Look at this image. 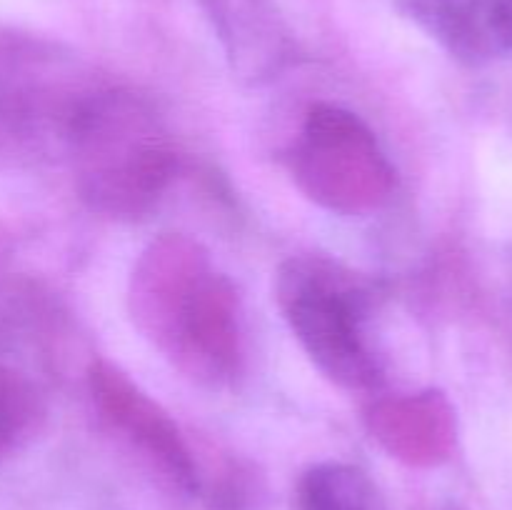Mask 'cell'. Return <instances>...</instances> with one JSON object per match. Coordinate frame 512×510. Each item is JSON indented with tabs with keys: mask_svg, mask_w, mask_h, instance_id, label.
I'll return each instance as SVG.
<instances>
[{
	"mask_svg": "<svg viewBox=\"0 0 512 510\" xmlns=\"http://www.w3.org/2000/svg\"><path fill=\"white\" fill-rule=\"evenodd\" d=\"M128 305L140 333L190 380L220 388L238 375V293L193 238L170 233L148 245Z\"/></svg>",
	"mask_w": 512,
	"mask_h": 510,
	"instance_id": "1",
	"label": "cell"
},
{
	"mask_svg": "<svg viewBox=\"0 0 512 510\" xmlns=\"http://www.w3.org/2000/svg\"><path fill=\"white\" fill-rule=\"evenodd\" d=\"M68 155L80 198L110 218H143L178 170L163 120L128 90L95 88L75 123Z\"/></svg>",
	"mask_w": 512,
	"mask_h": 510,
	"instance_id": "2",
	"label": "cell"
},
{
	"mask_svg": "<svg viewBox=\"0 0 512 510\" xmlns=\"http://www.w3.org/2000/svg\"><path fill=\"white\" fill-rule=\"evenodd\" d=\"M275 300L315 368L345 390L383 383L378 355L365 340L368 290L343 265L295 255L278 268Z\"/></svg>",
	"mask_w": 512,
	"mask_h": 510,
	"instance_id": "3",
	"label": "cell"
},
{
	"mask_svg": "<svg viewBox=\"0 0 512 510\" xmlns=\"http://www.w3.org/2000/svg\"><path fill=\"white\" fill-rule=\"evenodd\" d=\"M298 188L320 208L343 215L378 210L395 190V168L363 118L333 103L305 115L290 153Z\"/></svg>",
	"mask_w": 512,
	"mask_h": 510,
	"instance_id": "4",
	"label": "cell"
},
{
	"mask_svg": "<svg viewBox=\"0 0 512 510\" xmlns=\"http://www.w3.org/2000/svg\"><path fill=\"white\" fill-rule=\"evenodd\" d=\"M90 393L105 418L128 438L143 445L180 483H195V465L178 425L155 400H150L128 375L108 360L90 365Z\"/></svg>",
	"mask_w": 512,
	"mask_h": 510,
	"instance_id": "5",
	"label": "cell"
},
{
	"mask_svg": "<svg viewBox=\"0 0 512 510\" xmlns=\"http://www.w3.org/2000/svg\"><path fill=\"white\" fill-rule=\"evenodd\" d=\"M410 8L465 63L512 53V0H410Z\"/></svg>",
	"mask_w": 512,
	"mask_h": 510,
	"instance_id": "6",
	"label": "cell"
},
{
	"mask_svg": "<svg viewBox=\"0 0 512 510\" xmlns=\"http://www.w3.org/2000/svg\"><path fill=\"white\" fill-rule=\"evenodd\" d=\"M375 438L383 440L393 453L420 458L440 440V425H445L438 400L433 395L380 400L368 415Z\"/></svg>",
	"mask_w": 512,
	"mask_h": 510,
	"instance_id": "7",
	"label": "cell"
},
{
	"mask_svg": "<svg viewBox=\"0 0 512 510\" xmlns=\"http://www.w3.org/2000/svg\"><path fill=\"white\" fill-rule=\"evenodd\" d=\"M298 510H388V505L360 468L320 463L300 480Z\"/></svg>",
	"mask_w": 512,
	"mask_h": 510,
	"instance_id": "8",
	"label": "cell"
},
{
	"mask_svg": "<svg viewBox=\"0 0 512 510\" xmlns=\"http://www.w3.org/2000/svg\"><path fill=\"white\" fill-rule=\"evenodd\" d=\"M35 418V393L23 378L0 370V448L18 438Z\"/></svg>",
	"mask_w": 512,
	"mask_h": 510,
	"instance_id": "9",
	"label": "cell"
}]
</instances>
